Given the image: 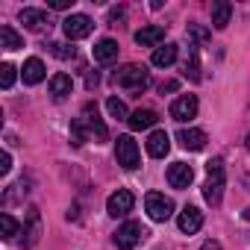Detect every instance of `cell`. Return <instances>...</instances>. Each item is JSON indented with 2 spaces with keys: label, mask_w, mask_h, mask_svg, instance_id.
Returning <instances> with one entry per match:
<instances>
[{
  "label": "cell",
  "mask_w": 250,
  "mask_h": 250,
  "mask_svg": "<svg viewBox=\"0 0 250 250\" xmlns=\"http://www.w3.org/2000/svg\"><path fill=\"white\" fill-rule=\"evenodd\" d=\"M203 197L209 206H218L224 197V159L215 156L206 162V186H203Z\"/></svg>",
  "instance_id": "cell-1"
},
{
  "label": "cell",
  "mask_w": 250,
  "mask_h": 250,
  "mask_svg": "<svg viewBox=\"0 0 250 250\" xmlns=\"http://www.w3.org/2000/svg\"><path fill=\"white\" fill-rule=\"evenodd\" d=\"M112 83H115V85H121V88H130V91H142V88H147L150 74H147V68H145V65H127V68L115 71Z\"/></svg>",
  "instance_id": "cell-2"
},
{
  "label": "cell",
  "mask_w": 250,
  "mask_h": 250,
  "mask_svg": "<svg viewBox=\"0 0 250 250\" xmlns=\"http://www.w3.org/2000/svg\"><path fill=\"white\" fill-rule=\"evenodd\" d=\"M115 159L121 168H127V171H136L142 165V156H139V145L133 136H118L115 142Z\"/></svg>",
  "instance_id": "cell-3"
},
{
  "label": "cell",
  "mask_w": 250,
  "mask_h": 250,
  "mask_svg": "<svg viewBox=\"0 0 250 250\" xmlns=\"http://www.w3.org/2000/svg\"><path fill=\"white\" fill-rule=\"evenodd\" d=\"M145 235H147V229H145L139 221H127V224H121V227H118V232H115V244H118L121 250H133Z\"/></svg>",
  "instance_id": "cell-4"
},
{
  "label": "cell",
  "mask_w": 250,
  "mask_h": 250,
  "mask_svg": "<svg viewBox=\"0 0 250 250\" xmlns=\"http://www.w3.org/2000/svg\"><path fill=\"white\" fill-rule=\"evenodd\" d=\"M80 121H83V127L88 130V136H91L94 142H106V139H109V130H106V124L100 121V115H97V106H94V103H85V106H83Z\"/></svg>",
  "instance_id": "cell-5"
},
{
  "label": "cell",
  "mask_w": 250,
  "mask_h": 250,
  "mask_svg": "<svg viewBox=\"0 0 250 250\" xmlns=\"http://www.w3.org/2000/svg\"><path fill=\"white\" fill-rule=\"evenodd\" d=\"M145 209H147L150 221H168L174 215V200L165 197V194H159V191H150L145 197Z\"/></svg>",
  "instance_id": "cell-6"
},
{
  "label": "cell",
  "mask_w": 250,
  "mask_h": 250,
  "mask_svg": "<svg viewBox=\"0 0 250 250\" xmlns=\"http://www.w3.org/2000/svg\"><path fill=\"white\" fill-rule=\"evenodd\" d=\"M91 30H94V21H91L88 15H68V18L62 21V33H65L71 42H77V39H85Z\"/></svg>",
  "instance_id": "cell-7"
},
{
  "label": "cell",
  "mask_w": 250,
  "mask_h": 250,
  "mask_svg": "<svg viewBox=\"0 0 250 250\" xmlns=\"http://www.w3.org/2000/svg\"><path fill=\"white\" fill-rule=\"evenodd\" d=\"M133 203H136V197H133L127 188H118L115 194H109V200H106V212H109L112 218H124V215L133 209Z\"/></svg>",
  "instance_id": "cell-8"
},
{
  "label": "cell",
  "mask_w": 250,
  "mask_h": 250,
  "mask_svg": "<svg viewBox=\"0 0 250 250\" xmlns=\"http://www.w3.org/2000/svg\"><path fill=\"white\" fill-rule=\"evenodd\" d=\"M194 115H197V97H194V94H183V97H177V100L171 103V118H174V121L186 124V121H191Z\"/></svg>",
  "instance_id": "cell-9"
},
{
  "label": "cell",
  "mask_w": 250,
  "mask_h": 250,
  "mask_svg": "<svg viewBox=\"0 0 250 250\" xmlns=\"http://www.w3.org/2000/svg\"><path fill=\"white\" fill-rule=\"evenodd\" d=\"M39 238H42V215H39L36 206H30V212H27V227H24V247L33 250V247L39 244Z\"/></svg>",
  "instance_id": "cell-10"
},
{
  "label": "cell",
  "mask_w": 250,
  "mask_h": 250,
  "mask_svg": "<svg viewBox=\"0 0 250 250\" xmlns=\"http://www.w3.org/2000/svg\"><path fill=\"white\" fill-rule=\"evenodd\" d=\"M191 180H194L191 165H186V162H174V165L168 168V183H171V188H188Z\"/></svg>",
  "instance_id": "cell-11"
},
{
  "label": "cell",
  "mask_w": 250,
  "mask_h": 250,
  "mask_svg": "<svg viewBox=\"0 0 250 250\" xmlns=\"http://www.w3.org/2000/svg\"><path fill=\"white\" fill-rule=\"evenodd\" d=\"M177 227H180L183 232L194 235V232L203 227V212H200L197 206H186V209L180 212V218H177Z\"/></svg>",
  "instance_id": "cell-12"
},
{
  "label": "cell",
  "mask_w": 250,
  "mask_h": 250,
  "mask_svg": "<svg viewBox=\"0 0 250 250\" xmlns=\"http://www.w3.org/2000/svg\"><path fill=\"white\" fill-rule=\"evenodd\" d=\"M21 77H24L27 85H39V83L47 77V68H44V62H42L39 56H30V59L24 62V68H21Z\"/></svg>",
  "instance_id": "cell-13"
},
{
  "label": "cell",
  "mask_w": 250,
  "mask_h": 250,
  "mask_svg": "<svg viewBox=\"0 0 250 250\" xmlns=\"http://www.w3.org/2000/svg\"><path fill=\"white\" fill-rule=\"evenodd\" d=\"M162 42H165V27H142L139 33H136V44L139 47H162Z\"/></svg>",
  "instance_id": "cell-14"
},
{
  "label": "cell",
  "mask_w": 250,
  "mask_h": 250,
  "mask_svg": "<svg viewBox=\"0 0 250 250\" xmlns=\"http://www.w3.org/2000/svg\"><path fill=\"white\" fill-rule=\"evenodd\" d=\"M94 62H100V65H109V62H115L118 59V42L115 39H100L97 44H94Z\"/></svg>",
  "instance_id": "cell-15"
},
{
  "label": "cell",
  "mask_w": 250,
  "mask_h": 250,
  "mask_svg": "<svg viewBox=\"0 0 250 250\" xmlns=\"http://www.w3.org/2000/svg\"><path fill=\"white\" fill-rule=\"evenodd\" d=\"M168 150H171V139H168V133H165V130H153L150 139H147V153H150L153 159H162Z\"/></svg>",
  "instance_id": "cell-16"
},
{
  "label": "cell",
  "mask_w": 250,
  "mask_h": 250,
  "mask_svg": "<svg viewBox=\"0 0 250 250\" xmlns=\"http://www.w3.org/2000/svg\"><path fill=\"white\" fill-rule=\"evenodd\" d=\"M21 24L33 33H42L47 27V12L44 9H21Z\"/></svg>",
  "instance_id": "cell-17"
},
{
  "label": "cell",
  "mask_w": 250,
  "mask_h": 250,
  "mask_svg": "<svg viewBox=\"0 0 250 250\" xmlns=\"http://www.w3.org/2000/svg\"><path fill=\"white\" fill-rule=\"evenodd\" d=\"M177 142L186 150H203L206 147V133L203 130H180L177 133Z\"/></svg>",
  "instance_id": "cell-18"
},
{
  "label": "cell",
  "mask_w": 250,
  "mask_h": 250,
  "mask_svg": "<svg viewBox=\"0 0 250 250\" xmlns=\"http://www.w3.org/2000/svg\"><path fill=\"white\" fill-rule=\"evenodd\" d=\"M156 121H159V118H156V112H153V109H136V112L127 118L130 130H150Z\"/></svg>",
  "instance_id": "cell-19"
},
{
  "label": "cell",
  "mask_w": 250,
  "mask_h": 250,
  "mask_svg": "<svg viewBox=\"0 0 250 250\" xmlns=\"http://www.w3.org/2000/svg\"><path fill=\"white\" fill-rule=\"evenodd\" d=\"M71 88H74V80L68 74H53L50 77V94H53V100H65L71 94Z\"/></svg>",
  "instance_id": "cell-20"
},
{
  "label": "cell",
  "mask_w": 250,
  "mask_h": 250,
  "mask_svg": "<svg viewBox=\"0 0 250 250\" xmlns=\"http://www.w3.org/2000/svg\"><path fill=\"white\" fill-rule=\"evenodd\" d=\"M229 15H232V6L227 3V0L212 3V24H215V30H224V27L229 24Z\"/></svg>",
  "instance_id": "cell-21"
},
{
  "label": "cell",
  "mask_w": 250,
  "mask_h": 250,
  "mask_svg": "<svg viewBox=\"0 0 250 250\" xmlns=\"http://www.w3.org/2000/svg\"><path fill=\"white\" fill-rule=\"evenodd\" d=\"M174 59H177V44L156 47V50H153V56H150V62H153L156 68H168V65H174Z\"/></svg>",
  "instance_id": "cell-22"
},
{
  "label": "cell",
  "mask_w": 250,
  "mask_h": 250,
  "mask_svg": "<svg viewBox=\"0 0 250 250\" xmlns=\"http://www.w3.org/2000/svg\"><path fill=\"white\" fill-rule=\"evenodd\" d=\"M0 47L3 50H18V47H24V39L12 30V27H0Z\"/></svg>",
  "instance_id": "cell-23"
},
{
  "label": "cell",
  "mask_w": 250,
  "mask_h": 250,
  "mask_svg": "<svg viewBox=\"0 0 250 250\" xmlns=\"http://www.w3.org/2000/svg\"><path fill=\"white\" fill-rule=\"evenodd\" d=\"M188 47H191V53H188V62H186V77L191 83H197L200 80V56H197V47L194 44H188Z\"/></svg>",
  "instance_id": "cell-24"
},
{
  "label": "cell",
  "mask_w": 250,
  "mask_h": 250,
  "mask_svg": "<svg viewBox=\"0 0 250 250\" xmlns=\"http://www.w3.org/2000/svg\"><path fill=\"white\" fill-rule=\"evenodd\" d=\"M18 229H21V227H18V221H15L9 212L0 215V232H3V238H6V241H9V238H15V235H18Z\"/></svg>",
  "instance_id": "cell-25"
},
{
  "label": "cell",
  "mask_w": 250,
  "mask_h": 250,
  "mask_svg": "<svg viewBox=\"0 0 250 250\" xmlns=\"http://www.w3.org/2000/svg\"><path fill=\"white\" fill-rule=\"evenodd\" d=\"M106 109H109V115L118 118V121H127V118H130V115H127V106H124V100H118V97H109V100H106Z\"/></svg>",
  "instance_id": "cell-26"
},
{
  "label": "cell",
  "mask_w": 250,
  "mask_h": 250,
  "mask_svg": "<svg viewBox=\"0 0 250 250\" xmlns=\"http://www.w3.org/2000/svg\"><path fill=\"white\" fill-rule=\"evenodd\" d=\"M85 139H88V130L83 127V121L77 118V121L71 124V142H74V145H83Z\"/></svg>",
  "instance_id": "cell-27"
},
{
  "label": "cell",
  "mask_w": 250,
  "mask_h": 250,
  "mask_svg": "<svg viewBox=\"0 0 250 250\" xmlns=\"http://www.w3.org/2000/svg\"><path fill=\"white\" fill-rule=\"evenodd\" d=\"M12 83H15V68L6 62V65H0V85L3 88H12Z\"/></svg>",
  "instance_id": "cell-28"
},
{
  "label": "cell",
  "mask_w": 250,
  "mask_h": 250,
  "mask_svg": "<svg viewBox=\"0 0 250 250\" xmlns=\"http://www.w3.org/2000/svg\"><path fill=\"white\" fill-rule=\"evenodd\" d=\"M50 50H53V56H59V59H71V56H74V47H68V44H50Z\"/></svg>",
  "instance_id": "cell-29"
},
{
  "label": "cell",
  "mask_w": 250,
  "mask_h": 250,
  "mask_svg": "<svg viewBox=\"0 0 250 250\" xmlns=\"http://www.w3.org/2000/svg\"><path fill=\"white\" fill-rule=\"evenodd\" d=\"M188 36L197 39V42H206V39H209V33H206L203 27H197V24H188Z\"/></svg>",
  "instance_id": "cell-30"
},
{
  "label": "cell",
  "mask_w": 250,
  "mask_h": 250,
  "mask_svg": "<svg viewBox=\"0 0 250 250\" xmlns=\"http://www.w3.org/2000/svg\"><path fill=\"white\" fill-rule=\"evenodd\" d=\"M47 6H50V9H59V12H62V9H71V6H74V0H50Z\"/></svg>",
  "instance_id": "cell-31"
},
{
  "label": "cell",
  "mask_w": 250,
  "mask_h": 250,
  "mask_svg": "<svg viewBox=\"0 0 250 250\" xmlns=\"http://www.w3.org/2000/svg\"><path fill=\"white\" fill-rule=\"evenodd\" d=\"M9 168H12V156L3 153V156H0V174H9Z\"/></svg>",
  "instance_id": "cell-32"
},
{
  "label": "cell",
  "mask_w": 250,
  "mask_h": 250,
  "mask_svg": "<svg viewBox=\"0 0 250 250\" xmlns=\"http://www.w3.org/2000/svg\"><path fill=\"white\" fill-rule=\"evenodd\" d=\"M121 18H124V6H115V9H109V21H112V24H118Z\"/></svg>",
  "instance_id": "cell-33"
},
{
  "label": "cell",
  "mask_w": 250,
  "mask_h": 250,
  "mask_svg": "<svg viewBox=\"0 0 250 250\" xmlns=\"http://www.w3.org/2000/svg\"><path fill=\"white\" fill-rule=\"evenodd\" d=\"M159 91H162V94H165V91H177V83H174V80H168V83H162V85H159Z\"/></svg>",
  "instance_id": "cell-34"
},
{
  "label": "cell",
  "mask_w": 250,
  "mask_h": 250,
  "mask_svg": "<svg viewBox=\"0 0 250 250\" xmlns=\"http://www.w3.org/2000/svg\"><path fill=\"white\" fill-rule=\"evenodd\" d=\"M200 250H221V244L215 241V238H209V241H203V247Z\"/></svg>",
  "instance_id": "cell-35"
},
{
  "label": "cell",
  "mask_w": 250,
  "mask_h": 250,
  "mask_svg": "<svg viewBox=\"0 0 250 250\" xmlns=\"http://www.w3.org/2000/svg\"><path fill=\"white\" fill-rule=\"evenodd\" d=\"M247 147H250V136H247Z\"/></svg>",
  "instance_id": "cell-36"
}]
</instances>
